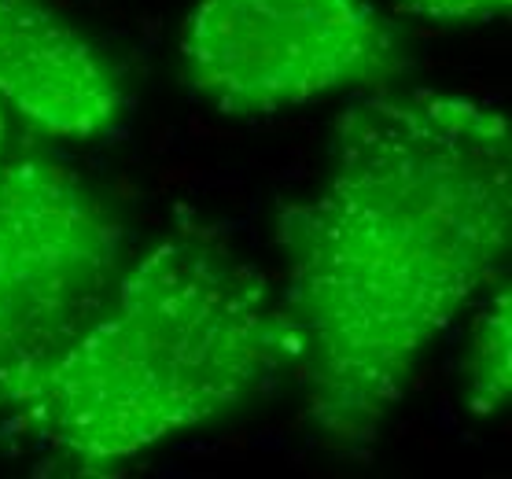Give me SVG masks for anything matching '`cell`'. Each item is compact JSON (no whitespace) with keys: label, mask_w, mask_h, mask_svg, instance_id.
I'll use <instances>...</instances> for the list:
<instances>
[{"label":"cell","mask_w":512,"mask_h":479,"mask_svg":"<svg viewBox=\"0 0 512 479\" xmlns=\"http://www.w3.org/2000/svg\"><path fill=\"white\" fill-rule=\"evenodd\" d=\"M8 111L0 107V170H4V163H8Z\"/></svg>","instance_id":"ba28073f"},{"label":"cell","mask_w":512,"mask_h":479,"mask_svg":"<svg viewBox=\"0 0 512 479\" xmlns=\"http://www.w3.org/2000/svg\"><path fill=\"white\" fill-rule=\"evenodd\" d=\"M509 240L498 107L409 93L339 118L325 185L277 222L291 369L328 443H373L431 343L498 277Z\"/></svg>","instance_id":"6da1fadb"},{"label":"cell","mask_w":512,"mask_h":479,"mask_svg":"<svg viewBox=\"0 0 512 479\" xmlns=\"http://www.w3.org/2000/svg\"><path fill=\"white\" fill-rule=\"evenodd\" d=\"M0 107L45 137L93 141L118 126L126 96L74 26L34 0H0Z\"/></svg>","instance_id":"5b68a950"},{"label":"cell","mask_w":512,"mask_h":479,"mask_svg":"<svg viewBox=\"0 0 512 479\" xmlns=\"http://www.w3.org/2000/svg\"><path fill=\"white\" fill-rule=\"evenodd\" d=\"M192 93L229 115H269L406 71L395 30L369 0H199L181 26Z\"/></svg>","instance_id":"3957f363"},{"label":"cell","mask_w":512,"mask_h":479,"mask_svg":"<svg viewBox=\"0 0 512 479\" xmlns=\"http://www.w3.org/2000/svg\"><path fill=\"white\" fill-rule=\"evenodd\" d=\"M468 409L479 417L498 413L512 391V303L501 288L479 306L465 354Z\"/></svg>","instance_id":"8992f818"},{"label":"cell","mask_w":512,"mask_h":479,"mask_svg":"<svg viewBox=\"0 0 512 479\" xmlns=\"http://www.w3.org/2000/svg\"><path fill=\"white\" fill-rule=\"evenodd\" d=\"M118 281V229L37 152L0 170V402L56 362Z\"/></svg>","instance_id":"277c9868"},{"label":"cell","mask_w":512,"mask_h":479,"mask_svg":"<svg viewBox=\"0 0 512 479\" xmlns=\"http://www.w3.org/2000/svg\"><path fill=\"white\" fill-rule=\"evenodd\" d=\"M291 369L266 277L199 240L122 273L82 336L4 406L82 468H111L222 417Z\"/></svg>","instance_id":"7a4b0ae2"},{"label":"cell","mask_w":512,"mask_h":479,"mask_svg":"<svg viewBox=\"0 0 512 479\" xmlns=\"http://www.w3.org/2000/svg\"><path fill=\"white\" fill-rule=\"evenodd\" d=\"M402 12L439 23H468V19H498L512 0H395Z\"/></svg>","instance_id":"52a82bcc"}]
</instances>
